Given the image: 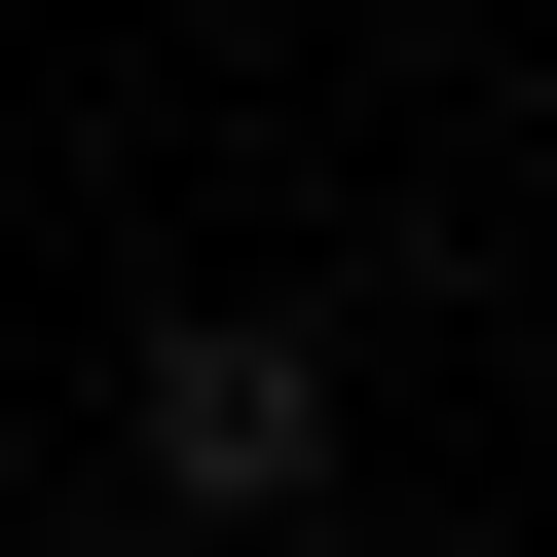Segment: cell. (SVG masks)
<instances>
[{"label":"cell","instance_id":"6da1fadb","mask_svg":"<svg viewBox=\"0 0 557 557\" xmlns=\"http://www.w3.org/2000/svg\"><path fill=\"white\" fill-rule=\"evenodd\" d=\"M112 446H149V520H335V446H372V335L335 298H149V372H112Z\"/></svg>","mask_w":557,"mask_h":557}]
</instances>
